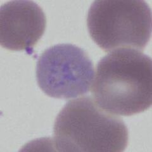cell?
Returning a JSON list of instances; mask_svg holds the SVG:
<instances>
[{
	"label": "cell",
	"mask_w": 152,
	"mask_h": 152,
	"mask_svg": "<svg viewBox=\"0 0 152 152\" xmlns=\"http://www.w3.org/2000/svg\"><path fill=\"white\" fill-rule=\"evenodd\" d=\"M92 93L98 105L115 115L143 112L152 103V61L132 48H118L99 61Z\"/></svg>",
	"instance_id": "obj_1"
},
{
	"label": "cell",
	"mask_w": 152,
	"mask_h": 152,
	"mask_svg": "<svg viewBox=\"0 0 152 152\" xmlns=\"http://www.w3.org/2000/svg\"><path fill=\"white\" fill-rule=\"evenodd\" d=\"M128 141L124 121L99 107L89 96L69 101L55 121L53 145L57 151L120 152Z\"/></svg>",
	"instance_id": "obj_2"
},
{
	"label": "cell",
	"mask_w": 152,
	"mask_h": 152,
	"mask_svg": "<svg viewBox=\"0 0 152 152\" xmlns=\"http://www.w3.org/2000/svg\"><path fill=\"white\" fill-rule=\"evenodd\" d=\"M46 27L45 14L34 1H8L0 8V43L7 50H32Z\"/></svg>",
	"instance_id": "obj_5"
},
{
	"label": "cell",
	"mask_w": 152,
	"mask_h": 152,
	"mask_svg": "<svg viewBox=\"0 0 152 152\" xmlns=\"http://www.w3.org/2000/svg\"><path fill=\"white\" fill-rule=\"evenodd\" d=\"M93 63L83 49L58 44L46 49L38 58L36 79L48 96L58 99L88 93L94 78Z\"/></svg>",
	"instance_id": "obj_4"
},
{
	"label": "cell",
	"mask_w": 152,
	"mask_h": 152,
	"mask_svg": "<svg viewBox=\"0 0 152 152\" xmlns=\"http://www.w3.org/2000/svg\"><path fill=\"white\" fill-rule=\"evenodd\" d=\"M87 26L92 39L105 51L118 48L143 50L151 34V12L145 1H95Z\"/></svg>",
	"instance_id": "obj_3"
}]
</instances>
